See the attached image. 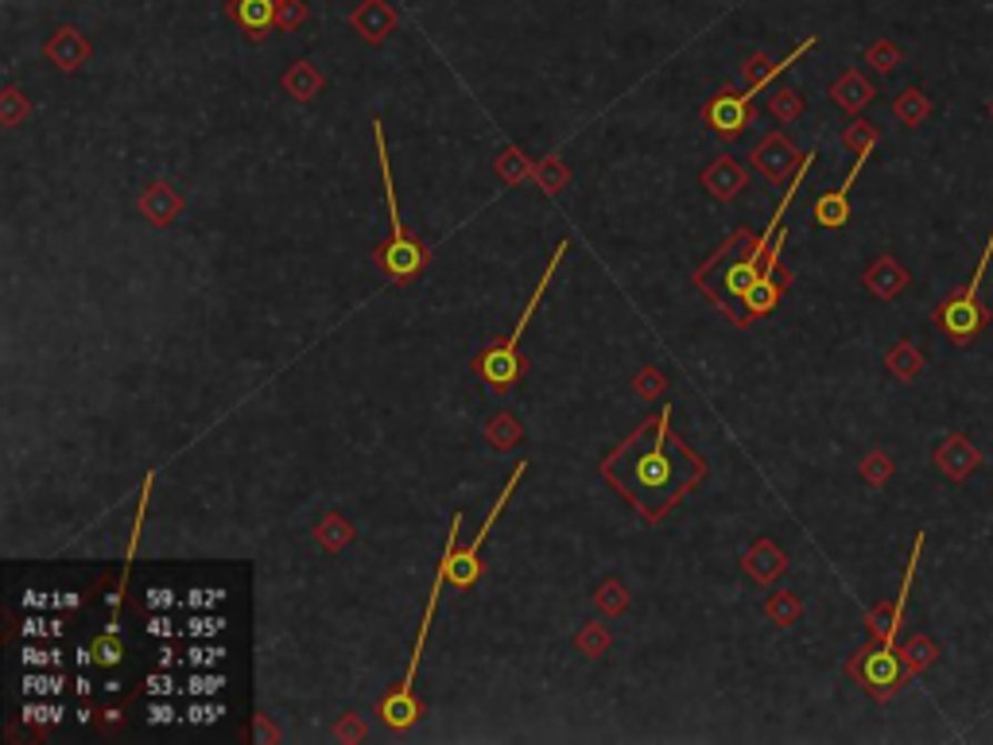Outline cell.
Returning a JSON list of instances; mask_svg holds the SVG:
<instances>
[{"label": "cell", "mask_w": 993, "mask_h": 745, "mask_svg": "<svg viewBox=\"0 0 993 745\" xmlns=\"http://www.w3.org/2000/svg\"><path fill=\"white\" fill-rule=\"evenodd\" d=\"M706 474V462L672 435V407L644 420L618 451L602 459V477L649 521H664Z\"/></svg>", "instance_id": "6da1fadb"}, {"label": "cell", "mask_w": 993, "mask_h": 745, "mask_svg": "<svg viewBox=\"0 0 993 745\" xmlns=\"http://www.w3.org/2000/svg\"><path fill=\"white\" fill-rule=\"evenodd\" d=\"M373 140H377V160H381V183H384V207H389V241L377 249V269L384 272L389 284H412L415 276L423 272L428 264V245L412 238L404 230V218H400V199H397V187H392V163H389V144H384V124L373 121Z\"/></svg>", "instance_id": "7a4b0ae2"}, {"label": "cell", "mask_w": 993, "mask_h": 745, "mask_svg": "<svg viewBox=\"0 0 993 745\" xmlns=\"http://www.w3.org/2000/svg\"><path fill=\"white\" fill-rule=\"evenodd\" d=\"M566 249H571V241H559V245H555V253H551V261H548V269H543L540 284H535L532 295H528V308H524V315H520L516 331H512L504 342L490 346L485 354L474 358V373L482 376V381L490 384L493 392L516 389L520 373H524V362H520V339H524V331H528V323H532V315H535V308H540V300H543V292H548V284L555 280V272H559V264H563Z\"/></svg>", "instance_id": "3957f363"}, {"label": "cell", "mask_w": 993, "mask_h": 745, "mask_svg": "<svg viewBox=\"0 0 993 745\" xmlns=\"http://www.w3.org/2000/svg\"><path fill=\"white\" fill-rule=\"evenodd\" d=\"M524 474H528V462H516V466H512V474H509V482H504L501 497H496V505L490 509V516H485V524L474 532V540H470L467 547L459 544L462 516H454L451 532H447L443 563H447V578H451V583L459 586V591H470V586H474L478 578H482V563H478V552H482V544H485V536H490V532H493V524L501 521L504 505H509L512 490H516V485H520V477H524Z\"/></svg>", "instance_id": "277c9868"}, {"label": "cell", "mask_w": 993, "mask_h": 745, "mask_svg": "<svg viewBox=\"0 0 993 745\" xmlns=\"http://www.w3.org/2000/svg\"><path fill=\"white\" fill-rule=\"evenodd\" d=\"M990 261H993V233H990L986 249H982L979 269H974V276H971V284H966V292L955 295V300H947L940 311H935V323H940V331L951 334L955 342H971L974 334L982 331V323H986V308L979 303V292H982V280H986Z\"/></svg>", "instance_id": "5b68a950"}, {"label": "cell", "mask_w": 993, "mask_h": 745, "mask_svg": "<svg viewBox=\"0 0 993 745\" xmlns=\"http://www.w3.org/2000/svg\"><path fill=\"white\" fill-rule=\"evenodd\" d=\"M850 672H854V676L865 684V692H873L877 699L896 695V687H904V679H909L904 656L896 653V648H889V645H877V641H873V645L865 648L854 664H850Z\"/></svg>", "instance_id": "8992f818"}, {"label": "cell", "mask_w": 993, "mask_h": 745, "mask_svg": "<svg viewBox=\"0 0 993 745\" xmlns=\"http://www.w3.org/2000/svg\"><path fill=\"white\" fill-rule=\"evenodd\" d=\"M703 121L714 137L722 140H734L738 132L753 124V93H719V98L706 101L703 109Z\"/></svg>", "instance_id": "52a82bcc"}, {"label": "cell", "mask_w": 993, "mask_h": 745, "mask_svg": "<svg viewBox=\"0 0 993 745\" xmlns=\"http://www.w3.org/2000/svg\"><path fill=\"white\" fill-rule=\"evenodd\" d=\"M780 245H784V230H780V238H776V245H772V253H769V261H764L756 284L749 288V295H745V323H753V319H764L769 311H776L780 295H784V284L776 280Z\"/></svg>", "instance_id": "ba28073f"}, {"label": "cell", "mask_w": 993, "mask_h": 745, "mask_svg": "<svg viewBox=\"0 0 993 745\" xmlns=\"http://www.w3.org/2000/svg\"><path fill=\"white\" fill-rule=\"evenodd\" d=\"M753 163L769 179H776V183H780V179H795V171L803 168V160L795 155V148L788 144L784 132H772V137H764L761 144H756V152H753Z\"/></svg>", "instance_id": "9c48e42d"}, {"label": "cell", "mask_w": 993, "mask_h": 745, "mask_svg": "<svg viewBox=\"0 0 993 745\" xmlns=\"http://www.w3.org/2000/svg\"><path fill=\"white\" fill-rule=\"evenodd\" d=\"M870 160V148H862L854 160V171L846 175V183L839 187V191L823 194V199L815 202V210H811V218H815V225H823V230H839V225L850 222V187H854L857 171H862V163Z\"/></svg>", "instance_id": "30bf717a"}, {"label": "cell", "mask_w": 993, "mask_h": 745, "mask_svg": "<svg viewBox=\"0 0 993 745\" xmlns=\"http://www.w3.org/2000/svg\"><path fill=\"white\" fill-rule=\"evenodd\" d=\"M811 47H815V39H803V43H800V47H792V51H788L780 62H776V59H769V54H756V59L745 67V74H742L745 93H753V98H756V93H761L764 85H772V82H776V78L784 74L788 67H795V62H800L803 54L811 51Z\"/></svg>", "instance_id": "8fae6325"}, {"label": "cell", "mask_w": 993, "mask_h": 745, "mask_svg": "<svg viewBox=\"0 0 993 745\" xmlns=\"http://www.w3.org/2000/svg\"><path fill=\"white\" fill-rule=\"evenodd\" d=\"M745 183H749V171L742 160H734V155H719V160L703 171V187L711 191V199H719V202H730L738 191H745Z\"/></svg>", "instance_id": "7c38bea8"}, {"label": "cell", "mask_w": 993, "mask_h": 745, "mask_svg": "<svg viewBox=\"0 0 993 745\" xmlns=\"http://www.w3.org/2000/svg\"><path fill=\"white\" fill-rule=\"evenodd\" d=\"M353 28L369 39V43H384L389 31L397 28V12L389 8V0H361L353 12Z\"/></svg>", "instance_id": "4fadbf2b"}, {"label": "cell", "mask_w": 993, "mask_h": 745, "mask_svg": "<svg viewBox=\"0 0 993 745\" xmlns=\"http://www.w3.org/2000/svg\"><path fill=\"white\" fill-rule=\"evenodd\" d=\"M275 4L280 0H230V16L245 36L264 39V31L275 28Z\"/></svg>", "instance_id": "5bb4252c"}, {"label": "cell", "mask_w": 993, "mask_h": 745, "mask_svg": "<svg viewBox=\"0 0 993 745\" xmlns=\"http://www.w3.org/2000/svg\"><path fill=\"white\" fill-rule=\"evenodd\" d=\"M90 54V43L78 36L74 28H59L51 39H47V59L54 62L59 70H78Z\"/></svg>", "instance_id": "9a60e30c"}, {"label": "cell", "mask_w": 993, "mask_h": 745, "mask_svg": "<svg viewBox=\"0 0 993 745\" xmlns=\"http://www.w3.org/2000/svg\"><path fill=\"white\" fill-rule=\"evenodd\" d=\"M140 210H144L148 214V222H156V225H168L171 218L179 214V210H183V199H179L175 191H171L168 183H152L144 191V199H140Z\"/></svg>", "instance_id": "2e32d148"}, {"label": "cell", "mask_w": 993, "mask_h": 745, "mask_svg": "<svg viewBox=\"0 0 993 745\" xmlns=\"http://www.w3.org/2000/svg\"><path fill=\"white\" fill-rule=\"evenodd\" d=\"M283 90H288L291 98L307 101V98H311V93H319V90H322V74L311 67V62H295V67H291V74L283 78Z\"/></svg>", "instance_id": "e0dca14e"}, {"label": "cell", "mask_w": 993, "mask_h": 745, "mask_svg": "<svg viewBox=\"0 0 993 745\" xmlns=\"http://www.w3.org/2000/svg\"><path fill=\"white\" fill-rule=\"evenodd\" d=\"M831 98L839 101L842 109H850V113H857V109H862L865 101L873 98V90H870V85H865L857 74H846V78H842V82H834V85H831Z\"/></svg>", "instance_id": "ac0fdd59"}, {"label": "cell", "mask_w": 993, "mask_h": 745, "mask_svg": "<svg viewBox=\"0 0 993 745\" xmlns=\"http://www.w3.org/2000/svg\"><path fill=\"white\" fill-rule=\"evenodd\" d=\"M121 656H124V641L117 637V630L101 633V637L93 641V661L98 664H121Z\"/></svg>", "instance_id": "d6986e66"}, {"label": "cell", "mask_w": 993, "mask_h": 745, "mask_svg": "<svg viewBox=\"0 0 993 745\" xmlns=\"http://www.w3.org/2000/svg\"><path fill=\"white\" fill-rule=\"evenodd\" d=\"M769 109L780 117V121H792V117L800 113V98H795L792 90H784V85H776V90H772V98H769Z\"/></svg>", "instance_id": "ffe728a7"}, {"label": "cell", "mask_w": 993, "mask_h": 745, "mask_svg": "<svg viewBox=\"0 0 993 745\" xmlns=\"http://www.w3.org/2000/svg\"><path fill=\"white\" fill-rule=\"evenodd\" d=\"M307 16V4L303 0H280V8H275V28L291 31L299 28V20Z\"/></svg>", "instance_id": "44dd1931"}, {"label": "cell", "mask_w": 993, "mask_h": 745, "mask_svg": "<svg viewBox=\"0 0 993 745\" xmlns=\"http://www.w3.org/2000/svg\"><path fill=\"white\" fill-rule=\"evenodd\" d=\"M598 606H602L605 614H621V610L629 606V594H625V586H618V583H605V586H602V594H598Z\"/></svg>", "instance_id": "7402d4cb"}, {"label": "cell", "mask_w": 993, "mask_h": 745, "mask_svg": "<svg viewBox=\"0 0 993 745\" xmlns=\"http://www.w3.org/2000/svg\"><path fill=\"white\" fill-rule=\"evenodd\" d=\"M23 664L28 668H59V648H23Z\"/></svg>", "instance_id": "603a6c76"}, {"label": "cell", "mask_w": 993, "mask_h": 745, "mask_svg": "<svg viewBox=\"0 0 993 745\" xmlns=\"http://www.w3.org/2000/svg\"><path fill=\"white\" fill-rule=\"evenodd\" d=\"M222 630H225L222 617H191V622H187V633H191V637H218Z\"/></svg>", "instance_id": "cb8c5ba5"}, {"label": "cell", "mask_w": 993, "mask_h": 745, "mask_svg": "<svg viewBox=\"0 0 993 745\" xmlns=\"http://www.w3.org/2000/svg\"><path fill=\"white\" fill-rule=\"evenodd\" d=\"M225 679L218 676V672H207V676H191L187 679V692L191 695H218V687H222Z\"/></svg>", "instance_id": "d4e9b609"}, {"label": "cell", "mask_w": 993, "mask_h": 745, "mask_svg": "<svg viewBox=\"0 0 993 745\" xmlns=\"http://www.w3.org/2000/svg\"><path fill=\"white\" fill-rule=\"evenodd\" d=\"M23 687L36 695H59L62 692V676H28L23 679Z\"/></svg>", "instance_id": "484cf974"}, {"label": "cell", "mask_w": 993, "mask_h": 745, "mask_svg": "<svg viewBox=\"0 0 993 745\" xmlns=\"http://www.w3.org/2000/svg\"><path fill=\"white\" fill-rule=\"evenodd\" d=\"M183 687H175V679L171 676H148V695L152 699H168V695H179Z\"/></svg>", "instance_id": "4316f807"}, {"label": "cell", "mask_w": 993, "mask_h": 745, "mask_svg": "<svg viewBox=\"0 0 993 745\" xmlns=\"http://www.w3.org/2000/svg\"><path fill=\"white\" fill-rule=\"evenodd\" d=\"M222 602H225L222 591H194L191 598H187V606L191 610H218Z\"/></svg>", "instance_id": "83f0119b"}, {"label": "cell", "mask_w": 993, "mask_h": 745, "mask_svg": "<svg viewBox=\"0 0 993 745\" xmlns=\"http://www.w3.org/2000/svg\"><path fill=\"white\" fill-rule=\"evenodd\" d=\"M187 656H191V664H202V668H207V664L222 661V656H225V648H222V645H194Z\"/></svg>", "instance_id": "f1b7e54d"}, {"label": "cell", "mask_w": 993, "mask_h": 745, "mask_svg": "<svg viewBox=\"0 0 993 745\" xmlns=\"http://www.w3.org/2000/svg\"><path fill=\"white\" fill-rule=\"evenodd\" d=\"M218 715H222V707H218V703H194V707L187 711V718H191V723H214Z\"/></svg>", "instance_id": "f546056e"}, {"label": "cell", "mask_w": 993, "mask_h": 745, "mask_svg": "<svg viewBox=\"0 0 993 745\" xmlns=\"http://www.w3.org/2000/svg\"><path fill=\"white\" fill-rule=\"evenodd\" d=\"M579 648H582V653H590V656H598L605 648V633L602 630H586L579 637Z\"/></svg>", "instance_id": "4dcf8cb0"}, {"label": "cell", "mask_w": 993, "mask_h": 745, "mask_svg": "<svg viewBox=\"0 0 993 745\" xmlns=\"http://www.w3.org/2000/svg\"><path fill=\"white\" fill-rule=\"evenodd\" d=\"M490 435H493L496 446H512V443H516V427H512L509 420H496L493 427H490Z\"/></svg>", "instance_id": "1f68e13d"}, {"label": "cell", "mask_w": 993, "mask_h": 745, "mask_svg": "<svg viewBox=\"0 0 993 745\" xmlns=\"http://www.w3.org/2000/svg\"><path fill=\"white\" fill-rule=\"evenodd\" d=\"M23 718H28V723H54V718H62V711L54 707H23Z\"/></svg>", "instance_id": "d6a6232c"}, {"label": "cell", "mask_w": 993, "mask_h": 745, "mask_svg": "<svg viewBox=\"0 0 993 745\" xmlns=\"http://www.w3.org/2000/svg\"><path fill=\"white\" fill-rule=\"evenodd\" d=\"M23 637H28V641L51 637V622H39V617H28V622H23Z\"/></svg>", "instance_id": "836d02e7"}, {"label": "cell", "mask_w": 993, "mask_h": 745, "mask_svg": "<svg viewBox=\"0 0 993 745\" xmlns=\"http://www.w3.org/2000/svg\"><path fill=\"white\" fill-rule=\"evenodd\" d=\"M148 606L152 610H171V606H179V598L171 591H148Z\"/></svg>", "instance_id": "e575fe53"}, {"label": "cell", "mask_w": 993, "mask_h": 745, "mask_svg": "<svg viewBox=\"0 0 993 745\" xmlns=\"http://www.w3.org/2000/svg\"><path fill=\"white\" fill-rule=\"evenodd\" d=\"M148 633H152V637H175V625L168 622V617H152V622H148Z\"/></svg>", "instance_id": "d590c367"}, {"label": "cell", "mask_w": 993, "mask_h": 745, "mask_svg": "<svg viewBox=\"0 0 993 745\" xmlns=\"http://www.w3.org/2000/svg\"><path fill=\"white\" fill-rule=\"evenodd\" d=\"M769 614H772V617H780V622H788V617L795 614V602H776V598H772V602H769Z\"/></svg>", "instance_id": "8d00e7d4"}, {"label": "cell", "mask_w": 993, "mask_h": 745, "mask_svg": "<svg viewBox=\"0 0 993 745\" xmlns=\"http://www.w3.org/2000/svg\"><path fill=\"white\" fill-rule=\"evenodd\" d=\"M152 723H175V715H171L168 703H152Z\"/></svg>", "instance_id": "74e56055"}, {"label": "cell", "mask_w": 993, "mask_h": 745, "mask_svg": "<svg viewBox=\"0 0 993 745\" xmlns=\"http://www.w3.org/2000/svg\"><path fill=\"white\" fill-rule=\"evenodd\" d=\"M23 606H28V610H39V606H51V598H43V594H28V598H23Z\"/></svg>", "instance_id": "f35d334b"}, {"label": "cell", "mask_w": 993, "mask_h": 745, "mask_svg": "<svg viewBox=\"0 0 993 745\" xmlns=\"http://www.w3.org/2000/svg\"><path fill=\"white\" fill-rule=\"evenodd\" d=\"M78 695H82V699L90 695V679H86V676H78Z\"/></svg>", "instance_id": "ab89813d"}]
</instances>
